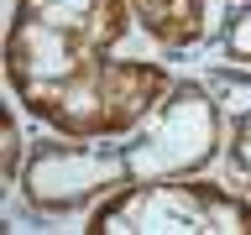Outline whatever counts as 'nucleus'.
<instances>
[{"instance_id":"nucleus-5","label":"nucleus","mask_w":251,"mask_h":235,"mask_svg":"<svg viewBox=\"0 0 251 235\" xmlns=\"http://www.w3.org/2000/svg\"><path fill=\"white\" fill-rule=\"evenodd\" d=\"M209 5L215 0H131L136 26L162 52H188L209 37Z\"/></svg>"},{"instance_id":"nucleus-8","label":"nucleus","mask_w":251,"mask_h":235,"mask_svg":"<svg viewBox=\"0 0 251 235\" xmlns=\"http://www.w3.org/2000/svg\"><path fill=\"white\" fill-rule=\"evenodd\" d=\"M21 167H26V162H21V120L5 115V178L21 183Z\"/></svg>"},{"instance_id":"nucleus-7","label":"nucleus","mask_w":251,"mask_h":235,"mask_svg":"<svg viewBox=\"0 0 251 235\" xmlns=\"http://www.w3.org/2000/svg\"><path fill=\"white\" fill-rule=\"evenodd\" d=\"M225 157H230L235 183H246V199H251V115H235V120H230V136H225Z\"/></svg>"},{"instance_id":"nucleus-1","label":"nucleus","mask_w":251,"mask_h":235,"mask_svg":"<svg viewBox=\"0 0 251 235\" xmlns=\"http://www.w3.org/2000/svg\"><path fill=\"white\" fill-rule=\"evenodd\" d=\"M220 152V105L204 84H173L141 125L100 141H37L21 167V193L37 214H78L131 183L209 167Z\"/></svg>"},{"instance_id":"nucleus-6","label":"nucleus","mask_w":251,"mask_h":235,"mask_svg":"<svg viewBox=\"0 0 251 235\" xmlns=\"http://www.w3.org/2000/svg\"><path fill=\"white\" fill-rule=\"evenodd\" d=\"M220 52L230 63H251V0H241V5L225 16V26H220Z\"/></svg>"},{"instance_id":"nucleus-3","label":"nucleus","mask_w":251,"mask_h":235,"mask_svg":"<svg viewBox=\"0 0 251 235\" xmlns=\"http://www.w3.org/2000/svg\"><path fill=\"white\" fill-rule=\"evenodd\" d=\"M89 235H251V199L178 172L110 193L84 219Z\"/></svg>"},{"instance_id":"nucleus-2","label":"nucleus","mask_w":251,"mask_h":235,"mask_svg":"<svg viewBox=\"0 0 251 235\" xmlns=\"http://www.w3.org/2000/svg\"><path fill=\"white\" fill-rule=\"evenodd\" d=\"M5 84H11L16 105L37 115L47 131L74 141H100L141 125L178 78L162 63L110 58V47H94L58 26L11 16Z\"/></svg>"},{"instance_id":"nucleus-4","label":"nucleus","mask_w":251,"mask_h":235,"mask_svg":"<svg viewBox=\"0 0 251 235\" xmlns=\"http://www.w3.org/2000/svg\"><path fill=\"white\" fill-rule=\"evenodd\" d=\"M16 16L21 21H42V26H58L68 37H84L94 47H110L121 42L136 11H131V0H16Z\"/></svg>"}]
</instances>
